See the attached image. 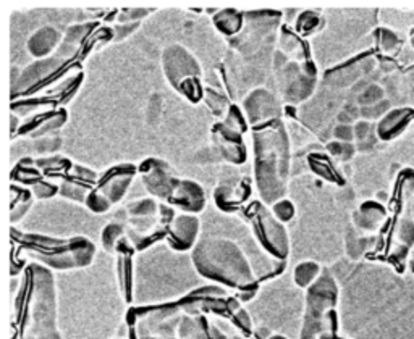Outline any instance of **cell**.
Listing matches in <instances>:
<instances>
[{
    "instance_id": "obj_1",
    "label": "cell",
    "mask_w": 414,
    "mask_h": 339,
    "mask_svg": "<svg viewBox=\"0 0 414 339\" xmlns=\"http://www.w3.org/2000/svg\"><path fill=\"white\" fill-rule=\"evenodd\" d=\"M255 140V174L262 201L275 203L285 199L290 173V140L282 120L257 126Z\"/></svg>"
},
{
    "instance_id": "obj_2",
    "label": "cell",
    "mask_w": 414,
    "mask_h": 339,
    "mask_svg": "<svg viewBox=\"0 0 414 339\" xmlns=\"http://www.w3.org/2000/svg\"><path fill=\"white\" fill-rule=\"evenodd\" d=\"M193 265L204 278L240 291L257 288L246 255L235 242L225 237H206L193 249Z\"/></svg>"
},
{
    "instance_id": "obj_3",
    "label": "cell",
    "mask_w": 414,
    "mask_h": 339,
    "mask_svg": "<svg viewBox=\"0 0 414 339\" xmlns=\"http://www.w3.org/2000/svg\"><path fill=\"white\" fill-rule=\"evenodd\" d=\"M31 288L28 293L24 315V339H60L55 329V291L53 278L42 266L34 265L29 271Z\"/></svg>"
},
{
    "instance_id": "obj_4",
    "label": "cell",
    "mask_w": 414,
    "mask_h": 339,
    "mask_svg": "<svg viewBox=\"0 0 414 339\" xmlns=\"http://www.w3.org/2000/svg\"><path fill=\"white\" fill-rule=\"evenodd\" d=\"M26 249L33 252L39 260L57 270L81 268L89 265L94 259L96 247L86 237L73 239H53L47 236L26 235Z\"/></svg>"
},
{
    "instance_id": "obj_5",
    "label": "cell",
    "mask_w": 414,
    "mask_h": 339,
    "mask_svg": "<svg viewBox=\"0 0 414 339\" xmlns=\"http://www.w3.org/2000/svg\"><path fill=\"white\" fill-rule=\"evenodd\" d=\"M338 300L337 281L329 271H324L319 280L308 288L306 295V312L301 339L322 338L325 329L332 327L335 320V305Z\"/></svg>"
},
{
    "instance_id": "obj_6",
    "label": "cell",
    "mask_w": 414,
    "mask_h": 339,
    "mask_svg": "<svg viewBox=\"0 0 414 339\" xmlns=\"http://www.w3.org/2000/svg\"><path fill=\"white\" fill-rule=\"evenodd\" d=\"M162 66L167 81L188 100L198 102L204 97L201 84V66L191 52L173 44L162 53Z\"/></svg>"
},
{
    "instance_id": "obj_7",
    "label": "cell",
    "mask_w": 414,
    "mask_h": 339,
    "mask_svg": "<svg viewBox=\"0 0 414 339\" xmlns=\"http://www.w3.org/2000/svg\"><path fill=\"white\" fill-rule=\"evenodd\" d=\"M136 173H138V170H136L135 165L130 163H123L119 165V167L110 168L109 172L97 181L96 187L89 192L86 205L96 213L110 210V207L114 205V203L120 202L121 199H123Z\"/></svg>"
},
{
    "instance_id": "obj_8",
    "label": "cell",
    "mask_w": 414,
    "mask_h": 339,
    "mask_svg": "<svg viewBox=\"0 0 414 339\" xmlns=\"http://www.w3.org/2000/svg\"><path fill=\"white\" fill-rule=\"evenodd\" d=\"M252 230H255L259 244L270 255L277 257L279 260H285L288 257L290 244L285 226L282 225V221L277 220L269 208L261 205V203H257L255 213H252Z\"/></svg>"
},
{
    "instance_id": "obj_9",
    "label": "cell",
    "mask_w": 414,
    "mask_h": 339,
    "mask_svg": "<svg viewBox=\"0 0 414 339\" xmlns=\"http://www.w3.org/2000/svg\"><path fill=\"white\" fill-rule=\"evenodd\" d=\"M316 82H318V70H316L313 62H291L284 70L285 99L290 104H300L313 94Z\"/></svg>"
},
{
    "instance_id": "obj_10",
    "label": "cell",
    "mask_w": 414,
    "mask_h": 339,
    "mask_svg": "<svg viewBox=\"0 0 414 339\" xmlns=\"http://www.w3.org/2000/svg\"><path fill=\"white\" fill-rule=\"evenodd\" d=\"M139 173L143 176L146 189L153 196L170 201L173 189L177 187L180 178H177L172 172V168L167 163L159 158H148L139 167Z\"/></svg>"
},
{
    "instance_id": "obj_11",
    "label": "cell",
    "mask_w": 414,
    "mask_h": 339,
    "mask_svg": "<svg viewBox=\"0 0 414 339\" xmlns=\"http://www.w3.org/2000/svg\"><path fill=\"white\" fill-rule=\"evenodd\" d=\"M243 111H245L248 123L252 126H262L269 121L280 120L282 109L279 100L267 89H255L243 102Z\"/></svg>"
},
{
    "instance_id": "obj_12",
    "label": "cell",
    "mask_w": 414,
    "mask_h": 339,
    "mask_svg": "<svg viewBox=\"0 0 414 339\" xmlns=\"http://www.w3.org/2000/svg\"><path fill=\"white\" fill-rule=\"evenodd\" d=\"M199 220L191 213L175 215L167 226V242L173 250H188L196 246Z\"/></svg>"
},
{
    "instance_id": "obj_13",
    "label": "cell",
    "mask_w": 414,
    "mask_h": 339,
    "mask_svg": "<svg viewBox=\"0 0 414 339\" xmlns=\"http://www.w3.org/2000/svg\"><path fill=\"white\" fill-rule=\"evenodd\" d=\"M212 138L223 158L236 165L246 162L248 150L245 140H243V134L230 129L223 123H216L212 128Z\"/></svg>"
},
{
    "instance_id": "obj_14",
    "label": "cell",
    "mask_w": 414,
    "mask_h": 339,
    "mask_svg": "<svg viewBox=\"0 0 414 339\" xmlns=\"http://www.w3.org/2000/svg\"><path fill=\"white\" fill-rule=\"evenodd\" d=\"M169 202L187 213H198L206 205V197H204L202 187L196 181L180 179Z\"/></svg>"
},
{
    "instance_id": "obj_15",
    "label": "cell",
    "mask_w": 414,
    "mask_h": 339,
    "mask_svg": "<svg viewBox=\"0 0 414 339\" xmlns=\"http://www.w3.org/2000/svg\"><path fill=\"white\" fill-rule=\"evenodd\" d=\"M62 34L52 26L39 28L29 36L26 42L28 52L36 58H46L62 46Z\"/></svg>"
},
{
    "instance_id": "obj_16",
    "label": "cell",
    "mask_w": 414,
    "mask_h": 339,
    "mask_svg": "<svg viewBox=\"0 0 414 339\" xmlns=\"http://www.w3.org/2000/svg\"><path fill=\"white\" fill-rule=\"evenodd\" d=\"M411 118H414V111L410 109H398L388 111L386 116L377 125V136L382 140H390L397 136H400Z\"/></svg>"
},
{
    "instance_id": "obj_17",
    "label": "cell",
    "mask_w": 414,
    "mask_h": 339,
    "mask_svg": "<svg viewBox=\"0 0 414 339\" xmlns=\"http://www.w3.org/2000/svg\"><path fill=\"white\" fill-rule=\"evenodd\" d=\"M212 21L223 36L235 37L238 34H241L243 29H245L246 19H245V13H241L240 10L223 8V10H218V12L214 15Z\"/></svg>"
},
{
    "instance_id": "obj_18",
    "label": "cell",
    "mask_w": 414,
    "mask_h": 339,
    "mask_svg": "<svg viewBox=\"0 0 414 339\" xmlns=\"http://www.w3.org/2000/svg\"><path fill=\"white\" fill-rule=\"evenodd\" d=\"M248 196H250V187H248V184L245 186V183L235 184V186L223 184L216 191V202L223 210L230 212V208H236L238 203L248 199Z\"/></svg>"
},
{
    "instance_id": "obj_19",
    "label": "cell",
    "mask_w": 414,
    "mask_h": 339,
    "mask_svg": "<svg viewBox=\"0 0 414 339\" xmlns=\"http://www.w3.org/2000/svg\"><path fill=\"white\" fill-rule=\"evenodd\" d=\"M320 266L316 264V262L306 260L301 262L300 265H296V268L293 271V281L298 288H311L316 281L319 280L320 273Z\"/></svg>"
},
{
    "instance_id": "obj_20",
    "label": "cell",
    "mask_w": 414,
    "mask_h": 339,
    "mask_svg": "<svg viewBox=\"0 0 414 339\" xmlns=\"http://www.w3.org/2000/svg\"><path fill=\"white\" fill-rule=\"evenodd\" d=\"M65 121H67V111L65 110H57L51 115L41 116V121H39L36 126H33V128L29 131H31L34 138H37V136L49 134V133H52V131L62 128V125L65 123Z\"/></svg>"
},
{
    "instance_id": "obj_21",
    "label": "cell",
    "mask_w": 414,
    "mask_h": 339,
    "mask_svg": "<svg viewBox=\"0 0 414 339\" xmlns=\"http://www.w3.org/2000/svg\"><path fill=\"white\" fill-rule=\"evenodd\" d=\"M126 212H128L131 220H136V218H154L160 210L157 202L153 197H148L138 199V201L128 203Z\"/></svg>"
},
{
    "instance_id": "obj_22",
    "label": "cell",
    "mask_w": 414,
    "mask_h": 339,
    "mask_svg": "<svg viewBox=\"0 0 414 339\" xmlns=\"http://www.w3.org/2000/svg\"><path fill=\"white\" fill-rule=\"evenodd\" d=\"M359 217L361 220H358V226H361L363 230H374L383 217V208L374 202H368L359 208Z\"/></svg>"
},
{
    "instance_id": "obj_23",
    "label": "cell",
    "mask_w": 414,
    "mask_h": 339,
    "mask_svg": "<svg viewBox=\"0 0 414 339\" xmlns=\"http://www.w3.org/2000/svg\"><path fill=\"white\" fill-rule=\"evenodd\" d=\"M223 125L228 126V128L236 131V133H246L248 129V118L245 115V111L240 110V107L236 105H230V109H228V111L225 113V116H223Z\"/></svg>"
},
{
    "instance_id": "obj_24",
    "label": "cell",
    "mask_w": 414,
    "mask_h": 339,
    "mask_svg": "<svg viewBox=\"0 0 414 339\" xmlns=\"http://www.w3.org/2000/svg\"><path fill=\"white\" fill-rule=\"evenodd\" d=\"M58 192L68 199H73V201L86 202L87 196L91 192V187L87 184H83L81 181H63L62 186L58 187Z\"/></svg>"
},
{
    "instance_id": "obj_25",
    "label": "cell",
    "mask_w": 414,
    "mask_h": 339,
    "mask_svg": "<svg viewBox=\"0 0 414 339\" xmlns=\"http://www.w3.org/2000/svg\"><path fill=\"white\" fill-rule=\"evenodd\" d=\"M125 239V228L120 223H109L102 231V244L107 250H114Z\"/></svg>"
},
{
    "instance_id": "obj_26",
    "label": "cell",
    "mask_w": 414,
    "mask_h": 339,
    "mask_svg": "<svg viewBox=\"0 0 414 339\" xmlns=\"http://www.w3.org/2000/svg\"><path fill=\"white\" fill-rule=\"evenodd\" d=\"M130 255L123 252L119 259V280L121 291H123L125 297H131V264H130Z\"/></svg>"
},
{
    "instance_id": "obj_27",
    "label": "cell",
    "mask_w": 414,
    "mask_h": 339,
    "mask_svg": "<svg viewBox=\"0 0 414 339\" xmlns=\"http://www.w3.org/2000/svg\"><path fill=\"white\" fill-rule=\"evenodd\" d=\"M204 99H206V104L214 115L217 116H225V113L230 109V105H228L227 99L223 95L218 94L216 91H204Z\"/></svg>"
},
{
    "instance_id": "obj_28",
    "label": "cell",
    "mask_w": 414,
    "mask_h": 339,
    "mask_svg": "<svg viewBox=\"0 0 414 339\" xmlns=\"http://www.w3.org/2000/svg\"><path fill=\"white\" fill-rule=\"evenodd\" d=\"M320 24H322V19L319 15H316L314 12H303L296 19V31L301 34H311L318 31Z\"/></svg>"
},
{
    "instance_id": "obj_29",
    "label": "cell",
    "mask_w": 414,
    "mask_h": 339,
    "mask_svg": "<svg viewBox=\"0 0 414 339\" xmlns=\"http://www.w3.org/2000/svg\"><path fill=\"white\" fill-rule=\"evenodd\" d=\"M272 213H274L279 221L288 223L290 220H293L296 210H295V205L288 201V199H280V201L272 203Z\"/></svg>"
},
{
    "instance_id": "obj_30",
    "label": "cell",
    "mask_w": 414,
    "mask_h": 339,
    "mask_svg": "<svg viewBox=\"0 0 414 339\" xmlns=\"http://www.w3.org/2000/svg\"><path fill=\"white\" fill-rule=\"evenodd\" d=\"M382 99H383V91L379 86L371 84L368 86L361 94H359L358 102L359 105H361V109H366V107L376 105L379 102H382Z\"/></svg>"
},
{
    "instance_id": "obj_31",
    "label": "cell",
    "mask_w": 414,
    "mask_h": 339,
    "mask_svg": "<svg viewBox=\"0 0 414 339\" xmlns=\"http://www.w3.org/2000/svg\"><path fill=\"white\" fill-rule=\"evenodd\" d=\"M327 150L332 157H337L340 160H350L354 154V145L352 143H340V140H334V143L327 144Z\"/></svg>"
},
{
    "instance_id": "obj_32",
    "label": "cell",
    "mask_w": 414,
    "mask_h": 339,
    "mask_svg": "<svg viewBox=\"0 0 414 339\" xmlns=\"http://www.w3.org/2000/svg\"><path fill=\"white\" fill-rule=\"evenodd\" d=\"M15 178L19 179V181H26V183H37V179L41 178V173L36 172V170L29 167V160L26 163L24 162H19L17 165V168H15Z\"/></svg>"
},
{
    "instance_id": "obj_33",
    "label": "cell",
    "mask_w": 414,
    "mask_h": 339,
    "mask_svg": "<svg viewBox=\"0 0 414 339\" xmlns=\"http://www.w3.org/2000/svg\"><path fill=\"white\" fill-rule=\"evenodd\" d=\"M377 42L383 52H392L398 46V36L390 29H379Z\"/></svg>"
},
{
    "instance_id": "obj_34",
    "label": "cell",
    "mask_w": 414,
    "mask_h": 339,
    "mask_svg": "<svg viewBox=\"0 0 414 339\" xmlns=\"http://www.w3.org/2000/svg\"><path fill=\"white\" fill-rule=\"evenodd\" d=\"M388 107H390V104H388V102H386V100H382L376 105H371V107H366V109H361V115L368 120L379 118V116H386L388 113Z\"/></svg>"
},
{
    "instance_id": "obj_35",
    "label": "cell",
    "mask_w": 414,
    "mask_h": 339,
    "mask_svg": "<svg viewBox=\"0 0 414 339\" xmlns=\"http://www.w3.org/2000/svg\"><path fill=\"white\" fill-rule=\"evenodd\" d=\"M353 128H354V139H356L359 144L366 143V140H368L369 138H371V129H372V126H371V123H369L368 120L358 121V123L354 125Z\"/></svg>"
},
{
    "instance_id": "obj_36",
    "label": "cell",
    "mask_w": 414,
    "mask_h": 339,
    "mask_svg": "<svg viewBox=\"0 0 414 339\" xmlns=\"http://www.w3.org/2000/svg\"><path fill=\"white\" fill-rule=\"evenodd\" d=\"M334 138L335 140H340V143H352L354 139V128L350 125L340 123L337 128L334 129Z\"/></svg>"
},
{
    "instance_id": "obj_37",
    "label": "cell",
    "mask_w": 414,
    "mask_h": 339,
    "mask_svg": "<svg viewBox=\"0 0 414 339\" xmlns=\"http://www.w3.org/2000/svg\"><path fill=\"white\" fill-rule=\"evenodd\" d=\"M33 192H34V196L39 199H47V197H52L55 192H58V187L52 186L51 183H39L37 181L36 184H33Z\"/></svg>"
},
{
    "instance_id": "obj_38",
    "label": "cell",
    "mask_w": 414,
    "mask_h": 339,
    "mask_svg": "<svg viewBox=\"0 0 414 339\" xmlns=\"http://www.w3.org/2000/svg\"><path fill=\"white\" fill-rule=\"evenodd\" d=\"M400 239L405 242V244L410 246L414 241V225L411 221H405L400 228Z\"/></svg>"
},
{
    "instance_id": "obj_39",
    "label": "cell",
    "mask_w": 414,
    "mask_h": 339,
    "mask_svg": "<svg viewBox=\"0 0 414 339\" xmlns=\"http://www.w3.org/2000/svg\"><path fill=\"white\" fill-rule=\"evenodd\" d=\"M269 339H286V338H284V336H270Z\"/></svg>"
},
{
    "instance_id": "obj_40",
    "label": "cell",
    "mask_w": 414,
    "mask_h": 339,
    "mask_svg": "<svg viewBox=\"0 0 414 339\" xmlns=\"http://www.w3.org/2000/svg\"><path fill=\"white\" fill-rule=\"evenodd\" d=\"M411 42H413V47H414V36H413V39H411Z\"/></svg>"
}]
</instances>
